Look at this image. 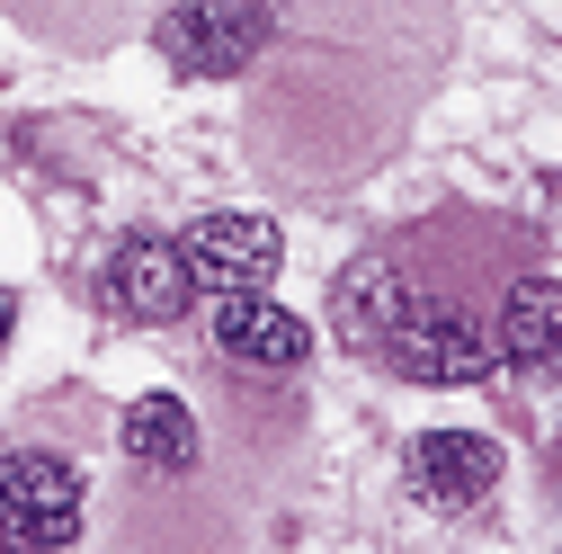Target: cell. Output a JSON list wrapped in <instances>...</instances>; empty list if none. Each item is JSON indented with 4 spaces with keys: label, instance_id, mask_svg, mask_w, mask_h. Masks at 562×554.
Here are the masks:
<instances>
[{
    "label": "cell",
    "instance_id": "cell-4",
    "mask_svg": "<svg viewBox=\"0 0 562 554\" xmlns=\"http://www.w3.org/2000/svg\"><path fill=\"white\" fill-rule=\"evenodd\" d=\"M179 251H188V277H196V287H215V296L268 287L277 259H286V242H277L268 215H196Z\"/></svg>",
    "mask_w": 562,
    "mask_h": 554
},
{
    "label": "cell",
    "instance_id": "cell-6",
    "mask_svg": "<svg viewBox=\"0 0 562 554\" xmlns=\"http://www.w3.org/2000/svg\"><path fill=\"white\" fill-rule=\"evenodd\" d=\"M215 350L241 358V367H268V376H286L313 358V331L286 313V304H268L259 287L250 296H215Z\"/></svg>",
    "mask_w": 562,
    "mask_h": 554
},
{
    "label": "cell",
    "instance_id": "cell-5",
    "mask_svg": "<svg viewBox=\"0 0 562 554\" xmlns=\"http://www.w3.org/2000/svg\"><path fill=\"white\" fill-rule=\"evenodd\" d=\"M108 304L125 313V322H179L188 304H196V277H188V251L179 242H153V233H134L116 259H108Z\"/></svg>",
    "mask_w": 562,
    "mask_h": 554
},
{
    "label": "cell",
    "instance_id": "cell-11",
    "mask_svg": "<svg viewBox=\"0 0 562 554\" xmlns=\"http://www.w3.org/2000/svg\"><path fill=\"white\" fill-rule=\"evenodd\" d=\"M10 331H19V304H10V296H0V350H10Z\"/></svg>",
    "mask_w": 562,
    "mask_h": 554
},
{
    "label": "cell",
    "instance_id": "cell-7",
    "mask_svg": "<svg viewBox=\"0 0 562 554\" xmlns=\"http://www.w3.org/2000/svg\"><path fill=\"white\" fill-rule=\"evenodd\" d=\"M491 483H501V447H491L482 430H429V439H411V492L419 501L464 510V501L491 492Z\"/></svg>",
    "mask_w": 562,
    "mask_h": 554
},
{
    "label": "cell",
    "instance_id": "cell-2",
    "mask_svg": "<svg viewBox=\"0 0 562 554\" xmlns=\"http://www.w3.org/2000/svg\"><path fill=\"white\" fill-rule=\"evenodd\" d=\"M81 536V465L72 456H0V545L10 554H54Z\"/></svg>",
    "mask_w": 562,
    "mask_h": 554
},
{
    "label": "cell",
    "instance_id": "cell-3",
    "mask_svg": "<svg viewBox=\"0 0 562 554\" xmlns=\"http://www.w3.org/2000/svg\"><path fill=\"white\" fill-rule=\"evenodd\" d=\"M277 36V0H188L161 19V54L188 81H233L259 63V45Z\"/></svg>",
    "mask_w": 562,
    "mask_h": 554
},
{
    "label": "cell",
    "instance_id": "cell-9",
    "mask_svg": "<svg viewBox=\"0 0 562 554\" xmlns=\"http://www.w3.org/2000/svg\"><path fill=\"white\" fill-rule=\"evenodd\" d=\"M339 340H348V350H384V331L402 322V304H411V287H402V268L393 259H358V268H348L339 277Z\"/></svg>",
    "mask_w": 562,
    "mask_h": 554
},
{
    "label": "cell",
    "instance_id": "cell-1",
    "mask_svg": "<svg viewBox=\"0 0 562 554\" xmlns=\"http://www.w3.org/2000/svg\"><path fill=\"white\" fill-rule=\"evenodd\" d=\"M375 358H393V376H411V385H482L491 367H501V340H491L473 313H456V304L411 296Z\"/></svg>",
    "mask_w": 562,
    "mask_h": 554
},
{
    "label": "cell",
    "instance_id": "cell-10",
    "mask_svg": "<svg viewBox=\"0 0 562 554\" xmlns=\"http://www.w3.org/2000/svg\"><path fill=\"white\" fill-rule=\"evenodd\" d=\"M125 456L144 465V474H188V465H196L188 402H179V394H144V402L125 411Z\"/></svg>",
    "mask_w": 562,
    "mask_h": 554
},
{
    "label": "cell",
    "instance_id": "cell-8",
    "mask_svg": "<svg viewBox=\"0 0 562 554\" xmlns=\"http://www.w3.org/2000/svg\"><path fill=\"white\" fill-rule=\"evenodd\" d=\"M491 340H501V358H509V367L553 376V367H562V277H518Z\"/></svg>",
    "mask_w": 562,
    "mask_h": 554
}]
</instances>
